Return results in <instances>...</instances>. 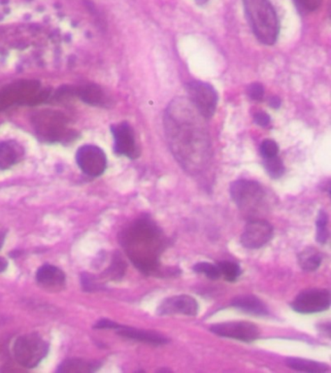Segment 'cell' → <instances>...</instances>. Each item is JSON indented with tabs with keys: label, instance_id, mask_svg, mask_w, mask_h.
I'll list each match as a JSON object with an SVG mask.
<instances>
[{
	"label": "cell",
	"instance_id": "cell-1",
	"mask_svg": "<svg viewBox=\"0 0 331 373\" xmlns=\"http://www.w3.org/2000/svg\"><path fill=\"white\" fill-rule=\"evenodd\" d=\"M203 116L189 98H177L165 110V137L169 149L190 174L203 172L212 157L211 140Z\"/></svg>",
	"mask_w": 331,
	"mask_h": 373
},
{
	"label": "cell",
	"instance_id": "cell-2",
	"mask_svg": "<svg viewBox=\"0 0 331 373\" xmlns=\"http://www.w3.org/2000/svg\"><path fill=\"white\" fill-rule=\"evenodd\" d=\"M121 243L141 273L153 274L160 266V257L167 246L164 232L150 217L133 222L121 234Z\"/></svg>",
	"mask_w": 331,
	"mask_h": 373
},
{
	"label": "cell",
	"instance_id": "cell-3",
	"mask_svg": "<svg viewBox=\"0 0 331 373\" xmlns=\"http://www.w3.org/2000/svg\"><path fill=\"white\" fill-rule=\"evenodd\" d=\"M244 8L254 36L264 45H274L280 32V22L269 0H243Z\"/></svg>",
	"mask_w": 331,
	"mask_h": 373
},
{
	"label": "cell",
	"instance_id": "cell-4",
	"mask_svg": "<svg viewBox=\"0 0 331 373\" xmlns=\"http://www.w3.org/2000/svg\"><path fill=\"white\" fill-rule=\"evenodd\" d=\"M232 201L247 215H256L265 209L268 204L265 190L259 183L252 180H237L229 188Z\"/></svg>",
	"mask_w": 331,
	"mask_h": 373
},
{
	"label": "cell",
	"instance_id": "cell-5",
	"mask_svg": "<svg viewBox=\"0 0 331 373\" xmlns=\"http://www.w3.org/2000/svg\"><path fill=\"white\" fill-rule=\"evenodd\" d=\"M49 347L45 340L36 333L20 337L14 344V356L17 362L24 367H36L48 354Z\"/></svg>",
	"mask_w": 331,
	"mask_h": 373
},
{
	"label": "cell",
	"instance_id": "cell-6",
	"mask_svg": "<svg viewBox=\"0 0 331 373\" xmlns=\"http://www.w3.org/2000/svg\"><path fill=\"white\" fill-rule=\"evenodd\" d=\"M189 100L205 119H211L216 112L219 96L213 86L201 81H191L186 85Z\"/></svg>",
	"mask_w": 331,
	"mask_h": 373
},
{
	"label": "cell",
	"instance_id": "cell-7",
	"mask_svg": "<svg viewBox=\"0 0 331 373\" xmlns=\"http://www.w3.org/2000/svg\"><path fill=\"white\" fill-rule=\"evenodd\" d=\"M330 293L325 289H309L296 296L291 307L301 314H313L328 310L330 306Z\"/></svg>",
	"mask_w": 331,
	"mask_h": 373
},
{
	"label": "cell",
	"instance_id": "cell-8",
	"mask_svg": "<svg viewBox=\"0 0 331 373\" xmlns=\"http://www.w3.org/2000/svg\"><path fill=\"white\" fill-rule=\"evenodd\" d=\"M76 160L84 173L91 177H98L105 173L107 167V158L100 147L85 145L78 150Z\"/></svg>",
	"mask_w": 331,
	"mask_h": 373
},
{
	"label": "cell",
	"instance_id": "cell-9",
	"mask_svg": "<svg viewBox=\"0 0 331 373\" xmlns=\"http://www.w3.org/2000/svg\"><path fill=\"white\" fill-rule=\"evenodd\" d=\"M210 330L219 337L232 338L243 342H253L259 337V330L249 322H226L216 323Z\"/></svg>",
	"mask_w": 331,
	"mask_h": 373
},
{
	"label": "cell",
	"instance_id": "cell-10",
	"mask_svg": "<svg viewBox=\"0 0 331 373\" xmlns=\"http://www.w3.org/2000/svg\"><path fill=\"white\" fill-rule=\"evenodd\" d=\"M273 236V227L264 220H251L241 236V244L247 249H259Z\"/></svg>",
	"mask_w": 331,
	"mask_h": 373
},
{
	"label": "cell",
	"instance_id": "cell-11",
	"mask_svg": "<svg viewBox=\"0 0 331 373\" xmlns=\"http://www.w3.org/2000/svg\"><path fill=\"white\" fill-rule=\"evenodd\" d=\"M114 137V150L116 154L125 155L130 159L139 157L140 151L135 140L134 130L130 123H121L111 128Z\"/></svg>",
	"mask_w": 331,
	"mask_h": 373
},
{
	"label": "cell",
	"instance_id": "cell-12",
	"mask_svg": "<svg viewBox=\"0 0 331 373\" xmlns=\"http://www.w3.org/2000/svg\"><path fill=\"white\" fill-rule=\"evenodd\" d=\"M199 312V303L194 298L187 295L171 296L160 303L157 314L195 316Z\"/></svg>",
	"mask_w": 331,
	"mask_h": 373
},
{
	"label": "cell",
	"instance_id": "cell-13",
	"mask_svg": "<svg viewBox=\"0 0 331 373\" xmlns=\"http://www.w3.org/2000/svg\"><path fill=\"white\" fill-rule=\"evenodd\" d=\"M36 279L42 288L49 291L61 290L66 284V275L63 271L51 264L41 266L37 271Z\"/></svg>",
	"mask_w": 331,
	"mask_h": 373
},
{
	"label": "cell",
	"instance_id": "cell-14",
	"mask_svg": "<svg viewBox=\"0 0 331 373\" xmlns=\"http://www.w3.org/2000/svg\"><path fill=\"white\" fill-rule=\"evenodd\" d=\"M118 335L130 340H137V342L148 343L151 345H164L168 342L167 338L160 333L150 332V330H138V328L130 327H122L120 326L117 328Z\"/></svg>",
	"mask_w": 331,
	"mask_h": 373
},
{
	"label": "cell",
	"instance_id": "cell-15",
	"mask_svg": "<svg viewBox=\"0 0 331 373\" xmlns=\"http://www.w3.org/2000/svg\"><path fill=\"white\" fill-rule=\"evenodd\" d=\"M231 305L237 310L243 311L247 314L265 316L268 314V310L265 305L254 296H237L232 300Z\"/></svg>",
	"mask_w": 331,
	"mask_h": 373
},
{
	"label": "cell",
	"instance_id": "cell-16",
	"mask_svg": "<svg viewBox=\"0 0 331 373\" xmlns=\"http://www.w3.org/2000/svg\"><path fill=\"white\" fill-rule=\"evenodd\" d=\"M286 365L291 369L298 372L323 373L330 370L328 365L314 360L300 359V358H288L286 360Z\"/></svg>",
	"mask_w": 331,
	"mask_h": 373
},
{
	"label": "cell",
	"instance_id": "cell-17",
	"mask_svg": "<svg viewBox=\"0 0 331 373\" xmlns=\"http://www.w3.org/2000/svg\"><path fill=\"white\" fill-rule=\"evenodd\" d=\"M20 154L16 146L10 142L0 143V169H8L18 162Z\"/></svg>",
	"mask_w": 331,
	"mask_h": 373
},
{
	"label": "cell",
	"instance_id": "cell-18",
	"mask_svg": "<svg viewBox=\"0 0 331 373\" xmlns=\"http://www.w3.org/2000/svg\"><path fill=\"white\" fill-rule=\"evenodd\" d=\"M300 266L305 271H314L322 263V255L314 248H307L298 256Z\"/></svg>",
	"mask_w": 331,
	"mask_h": 373
},
{
	"label": "cell",
	"instance_id": "cell-19",
	"mask_svg": "<svg viewBox=\"0 0 331 373\" xmlns=\"http://www.w3.org/2000/svg\"><path fill=\"white\" fill-rule=\"evenodd\" d=\"M95 370L93 363L84 360H68L59 365L58 372L61 373H88Z\"/></svg>",
	"mask_w": 331,
	"mask_h": 373
},
{
	"label": "cell",
	"instance_id": "cell-20",
	"mask_svg": "<svg viewBox=\"0 0 331 373\" xmlns=\"http://www.w3.org/2000/svg\"><path fill=\"white\" fill-rule=\"evenodd\" d=\"M263 160V167L269 176L272 177L273 179H278V178L283 176L284 173H285V165L278 155Z\"/></svg>",
	"mask_w": 331,
	"mask_h": 373
},
{
	"label": "cell",
	"instance_id": "cell-21",
	"mask_svg": "<svg viewBox=\"0 0 331 373\" xmlns=\"http://www.w3.org/2000/svg\"><path fill=\"white\" fill-rule=\"evenodd\" d=\"M80 96L86 102L93 105H101L103 102V93L98 86H88L80 91Z\"/></svg>",
	"mask_w": 331,
	"mask_h": 373
},
{
	"label": "cell",
	"instance_id": "cell-22",
	"mask_svg": "<svg viewBox=\"0 0 331 373\" xmlns=\"http://www.w3.org/2000/svg\"><path fill=\"white\" fill-rule=\"evenodd\" d=\"M221 275L226 279L229 282H233L237 278L240 276L241 268L238 264L233 263V261H224L218 264Z\"/></svg>",
	"mask_w": 331,
	"mask_h": 373
},
{
	"label": "cell",
	"instance_id": "cell-23",
	"mask_svg": "<svg viewBox=\"0 0 331 373\" xmlns=\"http://www.w3.org/2000/svg\"><path fill=\"white\" fill-rule=\"evenodd\" d=\"M328 216L323 210H321L320 213L318 215L317 222H316V226H317V241L318 243L325 244L327 243L328 236Z\"/></svg>",
	"mask_w": 331,
	"mask_h": 373
},
{
	"label": "cell",
	"instance_id": "cell-24",
	"mask_svg": "<svg viewBox=\"0 0 331 373\" xmlns=\"http://www.w3.org/2000/svg\"><path fill=\"white\" fill-rule=\"evenodd\" d=\"M194 271L195 273L204 274L212 280H217L222 276L218 266H215L214 264L205 263V261L195 264Z\"/></svg>",
	"mask_w": 331,
	"mask_h": 373
},
{
	"label": "cell",
	"instance_id": "cell-25",
	"mask_svg": "<svg viewBox=\"0 0 331 373\" xmlns=\"http://www.w3.org/2000/svg\"><path fill=\"white\" fill-rule=\"evenodd\" d=\"M261 154L263 159L275 157L279 154V145L274 140H264L261 145Z\"/></svg>",
	"mask_w": 331,
	"mask_h": 373
},
{
	"label": "cell",
	"instance_id": "cell-26",
	"mask_svg": "<svg viewBox=\"0 0 331 373\" xmlns=\"http://www.w3.org/2000/svg\"><path fill=\"white\" fill-rule=\"evenodd\" d=\"M248 96L253 100L261 101L263 100L264 88L261 84L253 83L248 86Z\"/></svg>",
	"mask_w": 331,
	"mask_h": 373
},
{
	"label": "cell",
	"instance_id": "cell-27",
	"mask_svg": "<svg viewBox=\"0 0 331 373\" xmlns=\"http://www.w3.org/2000/svg\"><path fill=\"white\" fill-rule=\"evenodd\" d=\"M301 8L306 10V11H316L320 8L322 5L323 0H295Z\"/></svg>",
	"mask_w": 331,
	"mask_h": 373
},
{
	"label": "cell",
	"instance_id": "cell-28",
	"mask_svg": "<svg viewBox=\"0 0 331 373\" xmlns=\"http://www.w3.org/2000/svg\"><path fill=\"white\" fill-rule=\"evenodd\" d=\"M254 121L259 127L266 128L270 123V116L264 112H258L254 114Z\"/></svg>",
	"mask_w": 331,
	"mask_h": 373
},
{
	"label": "cell",
	"instance_id": "cell-29",
	"mask_svg": "<svg viewBox=\"0 0 331 373\" xmlns=\"http://www.w3.org/2000/svg\"><path fill=\"white\" fill-rule=\"evenodd\" d=\"M118 327H120V325L112 322V321L107 320V319H103L95 326L96 328H118Z\"/></svg>",
	"mask_w": 331,
	"mask_h": 373
},
{
	"label": "cell",
	"instance_id": "cell-30",
	"mask_svg": "<svg viewBox=\"0 0 331 373\" xmlns=\"http://www.w3.org/2000/svg\"><path fill=\"white\" fill-rule=\"evenodd\" d=\"M269 106L272 107L273 109H279L281 106V100L278 96H272V98L269 100Z\"/></svg>",
	"mask_w": 331,
	"mask_h": 373
},
{
	"label": "cell",
	"instance_id": "cell-31",
	"mask_svg": "<svg viewBox=\"0 0 331 373\" xmlns=\"http://www.w3.org/2000/svg\"><path fill=\"white\" fill-rule=\"evenodd\" d=\"M7 266H8V264H7L6 259L0 257V273L5 271V269L7 268Z\"/></svg>",
	"mask_w": 331,
	"mask_h": 373
},
{
	"label": "cell",
	"instance_id": "cell-32",
	"mask_svg": "<svg viewBox=\"0 0 331 373\" xmlns=\"http://www.w3.org/2000/svg\"><path fill=\"white\" fill-rule=\"evenodd\" d=\"M4 239L5 234H3V232H0V249H1L2 246H3Z\"/></svg>",
	"mask_w": 331,
	"mask_h": 373
},
{
	"label": "cell",
	"instance_id": "cell-33",
	"mask_svg": "<svg viewBox=\"0 0 331 373\" xmlns=\"http://www.w3.org/2000/svg\"><path fill=\"white\" fill-rule=\"evenodd\" d=\"M197 1V3L199 5H202L206 3V2H208V0H195Z\"/></svg>",
	"mask_w": 331,
	"mask_h": 373
}]
</instances>
